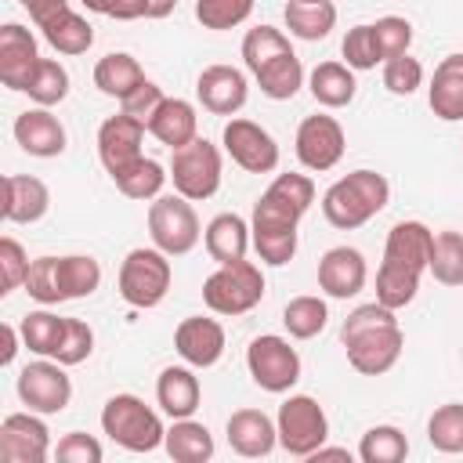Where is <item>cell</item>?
<instances>
[{
    "instance_id": "26",
    "label": "cell",
    "mask_w": 463,
    "mask_h": 463,
    "mask_svg": "<svg viewBox=\"0 0 463 463\" xmlns=\"http://www.w3.org/2000/svg\"><path fill=\"white\" fill-rule=\"evenodd\" d=\"M427 101H430V112L438 119H445V123L463 119V54H449L434 65Z\"/></svg>"
},
{
    "instance_id": "40",
    "label": "cell",
    "mask_w": 463,
    "mask_h": 463,
    "mask_svg": "<svg viewBox=\"0 0 463 463\" xmlns=\"http://www.w3.org/2000/svg\"><path fill=\"white\" fill-rule=\"evenodd\" d=\"M441 286H463V235L459 232H438L434 235V257L427 268Z\"/></svg>"
},
{
    "instance_id": "1",
    "label": "cell",
    "mask_w": 463,
    "mask_h": 463,
    "mask_svg": "<svg viewBox=\"0 0 463 463\" xmlns=\"http://www.w3.org/2000/svg\"><path fill=\"white\" fill-rule=\"evenodd\" d=\"M315 203V181L307 174H279L257 199L250 217L253 250L264 264H289L297 253V224Z\"/></svg>"
},
{
    "instance_id": "45",
    "label": "cell",
    "mask_w": 463,
    "mask_h": 463,
    "mask_svg": "<svg viewBox=\"0 0 463 463\" xmlns=\"http://www.w3.org/2000/svg\"><path fill=\"white\" fill-rule=\"evenodd\" d=\"M383 87L398 98H409L423 87V65L412 58V54H398V58H387L383 61Z\"/></svg>"
},
{
    "instance_id": "54",
    "label": "cell",
    "mask_w": 463,
    "mask_h": 463,
    "mask_svg": "<svg viewBox=\"0 0 463 463\" xmlns=\"http://www.w3.org/2000/svg\"><path fill=\"white\" fill-rule=\"evenodd\" d=\"M177 7V0H145V18H166Z\"/></svg>"
},
{
    "instance_id": "50",
    "label": "cell",
    "mask_w": 463,
    "mask_h": 463,
    "mask_svg": "<svg viewBox=\"0 0 463 463\" xmlns=\"http://www.w3.org/2000/svg\"><path fill=\"white\" fill-rule=\"evenodd\" d=\"M163 98H166V94H163V90H159L152 80H145V83H141V87H137L130 98H123L119 105H123V112H127V116H134V119L148 123V116L159 109V101H163Z\"/></svg>"
},
{
    "instance_id": "13",
    "label": "cell",
    "mask_w": 463,
    "mask_h": 463,
    "mask_svg": "<svg viewBox=\"0 0 463 463\" xmlns=\"http://www.w3.org/2000/svg\"><path fill=\"white\" fill-rule=\"evenodd\" d=\"M14 391H18L22 405L40 416H54L72 402V380L65 376L61 362H29L18 373Z\"/></svg>"
},
{
    "instance_id": "3",
    "label": "cell",
    "mask_w": 463,
    "mask_h": 463,
    "mask_svg": "<svg viewBox=\"0 0 463 463\" xmlns=\"http://www.w3.org/2000/svg\"><path fill=\"white\" fill-rule=\"evenodd\" d=\"M340 344L347 351L351 369H358L362 376H380V373L394 369V362L402 358L405 336L394 318V307H383L380 300H373V304L354 307L344 318Z\"/></svg>"
},
{
    "instance_id": "19",
    "label": "cell",
    "mask_w": 463,
    "mask_h": 463,
    "mask_svg": "<svg viewBox=\"0 0 463 463\" xmlns=\"http://www.w3.org/2000/svg\"><path fill=\"white\" fill-rule=\"evenodd\" d=\"M195 94L206 112L235 116L250 98V83H246L242 69H235V65H206L195 80Z\"/></svg>"
},
{
    "instance_id": "34",
    "label": "cell",
    "mask_w": 463,
    "mask_h": 463,
    "mask_svg": "<svg viewBox=\"0 0 463 463\" xmlns=\"http://www.w3.org/2000/svg\"><path fill=\"white\" fill-rule=\"evenodd\" d=\"M40 33H43V40L58 51V54H83L90 43H94V29H90V22L83 18V14H76L72 7H65L61 14H54L47 25H40Z\"/></svg>"
},
{
    "instance_id": "52",
    "label": "cell",
    "mask_w": 463,
    "mask_h": 463,
    "mask_svg": "<svg viewBox=\"0 0 463 463\" xmlns=\"http://www.w3.org/2000/svg\"><path fill=\"white\" fill-rule=\"evenodd\" d=\"M25 11H29V18L36 22V29L40 25H47L54 14H61L65 7H69V0H18Z\"/></svg>"
},
{
    "instance_id": "48",
    "label": "cell",
    "mask_w": 463,
    "mask_h": 463,
    "mask_svg": "<svg viewBox=\"0 0 463 463\" xmlns=\"http://www.w3.org/2000/svg\"><path fill=\"white\" fill-rule=\"evenodd\" d=\"M90 351H94V329H90L83 318H69V322H65V340H61L54 362H61V365H80V362L90 358Z\"/></svg>"
},
{
    "instance_id": "4",
    "label": "cell",
    "mask_w": 463,
    "mask_h": 463,
    "mask_svg": "<svg viewBox=\"0 0 463 463\" xmlns=\"http://www.w3.org/2000/svg\"><path fill=\"white\" fill-rule=\"evenodd\" d=\"M101 286V264L87 253L69 257H36L25 275V293L40 304H61L90 297Z\"/></svg>"
},
{
    "instance_id": "47",
    "label": "cell",
    "mask_w": 463,
    "mask_h": 463,
    "mask_svg": "<svg viewBox=\"0 0 463 463\" xmlns=\"http://www.w3.org/2000/svg\"><path fill=\"white\" fill-rule=\"evenodd\" d=\"M29 257L22 250L18 239L4 235L0 239V293H14L18 286H25V275H29Z\"/></svg>"
},
{
    "instance_id": "37",
    "label": "cell",
    "mask_w": 463,
    "mask_h": 463,
    "mask_svg": "<svg viewBox=\"0 0 463 463\" xmlns=\"http://www.w3.org/2000/svg\"><path fill=\"white\" fill-rule=\"evenodd\" d=\"M409 456V441L398 427L391 423H380V427H369L358 441V459L362 463H402Z\"/></svg>"
},
{
    "instance_id": "53",
    "label": "cell",
    "mask_w": 463,
    "mask_h": 463,
    "mask_svg": "<svg viewBox=\"0 0 463 463\" xmlns=\"http://www.w3.org/2000/svg\"><path fill=\"white\" fill-rule=\"evenodd\" d=\"M0 333H4V351H0V365H11V362H14V354H18V333H22V329H14L11 322H4V326H0Z\"/></svg>"
},
{
    "instance_id": "23",
    "label": "cell",
    "mask_w": 463,
    "mask_h": 463,
    "mask_svg": "<svg viewBox=\"0 0 463 463\" xmlns=\"http://www.w3.org/2000/svg\"><path fill=\"white\" fill-rule=\"evenodd\" d=\"M224 434H228V445L239 456H246V459H260V456H268L279 445V427L260 409H239V412H232L228 423H224Z\"/></svg>"
},
{
    "instance_id": "20",
    "label": "cell",
    "mask_w": 463,
    "mask_h": 463,
    "mask_svg": "<svg viewBox=\"0 0 463 463\" xmlns=\"http://www.w3.org/2000/svg\"><path fill=\"white\" fill-rule=\"evenodd\" d=\"M174 347L192 369H210L224 354V326L217 318L192 315L174 329Z\"/></svg>"
},
{
    "instance_id": "21",
    "label": "cell",
    "mask_w": 463,
    "mask_h": 463,
    "mask_svg": "<svg viewBox=\"0 0 463 463\" xmlns=\"http://www.w3.org/2000/svg\"><path fill=\"white\" fill-rule=\"evenodd\" d=\"M36 65H40V51H36L33 33L18 22H7L0 29V80H4V87L25 90Z\"/></svg>"
},
{
    "instance_id": "49",
    "label": "cell",
    "mask_w": 463,
    "mask_h": 463,
    "mask_svg": "<svg viewBox=\"0 0 463 463\" xmlns=\"http://www.w3.org/2000/svg\"><path fill=\"white\" fill-rule=\"evenodd\" d=\"M54 456L61 459V463H101V441L98 438H90V434H83V430H69L61 441H58V449H54Z\"/></svg>"
},
{
    "instance_id": "8",
    "label": "cell",
    "mask_w": 463,
    "mask_h": 463,
    "mask_svg": "<svg viewBox=\"0 0 463 463\" xmlns=\"http://www.w3.org/2000/svg\"><path fill=\"white\" fill-rule=\"evenodd\" d=\"M170 279H174L170 253H163L159 246H152V250L137 246L119 264V297L130 307H156L166 297Z\"/></svg>"
},
{
    "instance_id": "6",
    "label": "cell",
    "mask_w": 463,
    "mask_h": 463,
    "mask_svg": "<svg viewBox=\"0 0 463 463\" xmlns=\"http://www.w3.org/2000/svg\"><path fill=\"white\" fill-rule=\"evenodd\" d=\"M101 430L127 452H152L166 438L159 412L148 409L137 394H112L101 409Z\"/></svg>"
},
{
    "instance_id": "2",
    "label": "cell",
    "mask_w": 463,
    "mask_h": 463,
    "mask_svg": "<svg viewBox=\"0 0 463 463\" xmlns=\"http://www.w3.org/2000/svg\"><path fill=\"white\" fill-rule=\"evenodd\" d=\"M434 232L423 221H398L383 242V264L376 271V300L383 307H405L416 300L420 275L430 268Z\"/></svg>"
},
{
    "instance_id": "43",
    "label": "cell",
    "mask_w": 463,
    "mask_h": 463,
    "mask_svg": "<svg viewBox=\"0 0 463 463\" xmlns=\"http://www.w3.org/2000/svg\"><path fill=\"white\" fill-rule=\"evenodd\" d=\"M253 14V0H195V18L203 29H235Z\"/></svg>"
},
{
    "instance_id": "41",
    "label": "cell",
    "mask_w": 463,
    "mask_h": 463,
    "mask_svg": "<svg viewBox=\"0 0 463 463\" xmlns=\"http://www.w3.org/2000/svg\"><path fill=\"white\" fill-rule=\"evenodd\" d=\"M286 51H293L289 47V36L279 33V29H271V25H257V29H250L242 36V61H246L250 72H260L271 58H279Z\"/></svg>"
},
{
    "instance_id": "7",
    "label": "cell",
    "mask_w": 463,
    "mask_h": 463,
    "mask_svg": "<svg viewBox=\"0 0 463 463\" xmlns=\"http://www.w3.org/2000/svg\"><path fill=\"white\" fill-rule=\"evenodd\" d=\"M264 297V275L253 260H232L221 264L206 282H203V304L213 315H246L260 304Z\"/></svg>"
},
{
    "instance_id": "46",
    "label": "cell",
    "mask_w": 463,
    "mask_h": 463,
    "mask_svg": "<svg viewBox=\"0 0 463 463\" xmlns=\"http://www.w3.org/2000/svg\"><path fill=\"white\" fill-rule=\"evenodd\" d=\"M373 29H376V43H380L383 61L387 58H398V54H409V43H412V22L409 18L383 14V18L373 22Z\"/></svg>"
},
{
    "instance_id": "55",
    "label": "cell",
    "mask_w": 463,
    "mask_h": 463,
    "mask_svg": "<svg viewBox=\"0 0 463 463\" xmlns=\"http://www.w3.org/2000/svg\"><path fill=\"white\" fill-rule=\"evenodd\" d=\"M329 456H336V459H351V452H347V449H326V445H322V449L315 452V459H329Z\"/></svg>"
},
{
    "instance_id": "22",
    "label": "cell",
    "mask_w": 463,
    "mask_h": 463,
    "mask_svg": "<svg viewBox=\"0 0 463 463\" xmlns=\"http://www.w3.org/2000/svg\"><path fill=\"white\" fill-rule=\"evenodd\" d=\"M14 141L22 145V152H29V156H36V159H54V156L65 152L69 134H65L61 119H58L51 109L36 105V109H25V112L14 119Z\"/></svg>"
},
{
    "instance_id": "15",
    "label": "cell",
    "mask_w": 463,
    "mask_h": 463,
    "mask_svg": "<svg viewBox=\"0 0 463 463\" xmlns=\"http://www.w3.org/2000/svg\"><path fill=\"white\" fill-rule=\"evenodd\" d=\"M344 148H347V137H344V127L326 116V112H315V116H304L300 127H297V159L322 174V170H333L340 159H344Z\"/></svg>"
},
{
    "instance_id": "16",
    "label": "cell",
    "mask_w": 463,
    "mask_h": 463,
    "mask_svg": "<svg viewBox=\"0 0 463 463\" xmlns=\"http://www.w3.org/2000/svg\"><path fill=\"white\" fill-rule=\"evenodd\" d=\"M51 456V430L40 412H11L0 423V459L4 463H43Z\"/></svg>"
},
{
    "instance_id": "11",
    "label": "cell",
    "mask_w": 463,
    "mask_h": 463,
    "mask_svg": "<svg viewBox=\"0 0 463 463\" xmlns=\"http://www.w3.org/2000/svg\"><path fill=\"white\" fill-rule=\"evenodd\" d=\"M148 235L152 242L170 253V257H181V253H192L195 242L203 239V228H199V217L192 210V199L184 195H156L152 206H148Z\"/></svg>"
},
{
    "instance_id": "18",
    "label": "cell",
    "mask_w": 463,
    "mask_h": 463,
    "mask_svg": "<svg viewBox=\"0 0 463 463\" xmlns=\"http://www.w3.org/2000/svg\"><path fill=\"white\" fill-rule=\"evenodd\" d=\"M365 279H369V268L354 246H333L318 260V289L333 300L358 297L365 289Z\"/></svg>"
},
{
    "instance_id": "44",
    "label": "cell",
    "mask_w": 463,
    "mask_h": 463,
    "mask_svg": "<svg viewBox=\"0 0 463 463\" xmlns=\"http://www.w3.org/2000/svg\"><path fill=\"white\" fill-rule=\"evenodd\" d=\"M340 51H344V58H347L351 69H376V61H383L373 25H354V29H347Z\"/></svg>"
},
{
    "instance_id": "36",
    "label": "cell",
    "mask_w": 463,
    "mask_h": 463,
    "mask_svg": "<svg viewBox=\"0 0 463 463\" xmlns=\"http://www.w3.org/2000/svg\"><path fill=\"white\" fill-rule=\"evenodd\" d=\"M329 322V307L322 297H293L286 307H282V326L289 329L293 340H311L326 329Z\"/></svg>"
},
{
    "instance_id": "10",
    "label": "cell",
    "mask_w": 463,
    "mask_h": 463,
    "mask_svg": "<svg viewBox=\"0 0 463 463\" xmlns=\"http://www.w3.org/2000/svg\"><path fill=\"white\" fill-rule=\"evenodd\" d=\"M170 181H174V192L192 199V203L210 199L221 188V152H217V145L206 141V137H195V141L174 148Z\"/></svg>"
},
{
    "instance_id": "51",
    "label": "cell",
    "mask_w": 463,
    "mask_h": 463,
    "mask_svg": "<svg viewBox=\"0 0 463 463\" xmlns=\"http://www.w3.org/2000/svg\"><path fill=\"white\" fill-rule=\"evenodd\" d=\"M87 11L105 14V18H119V22H134L145 18V0H80Z\"/></svg>"
},
{
    "instance_id": "31",
    "label": "cell",
    "mask_w": 463,
    "mask_h": 463,
    "mask_svg": "<svg viewBox=\"0 0 463 463\" xmlns=\"http://www.w3.org/2000/svg\"><path fill=\"white\" fill-rule=\"evenodd\" d=\"M354 72H351V65L347 61H322V65H315L311 69V76H307V90H311V98L318 101V105H326V109H344V105H351L354 101Z\"/></svg>"
},
{
    "instance_id": "32",
    "label": "cell",
    "mask_w": 463,
    "mask_h": 463,
    "mask_svg": "<svg viewBox=\"0 0 463 463\" xmlns=\"http://www.w3.org/2000/svg\"><path fill=\"white\" fill-rule=\"evenodd\" d=\"M163 449L177 463H206L213 459V434L206 430V423L184 416V420H174V427L163 438Z\"/></svg>"
},
{
    "instance_id": "29",
    "label": "cell",
    "mask_w": 463,
    "mask_h": 463,
    "mask_svg": "<svg viewBox=\"0 0 463 463\" xmlns=\"http://www.w3.org/2000/svg\"><path fill=\"white\" fill-rule=\"evenodd\" d=\"M145 83V69H141V61L134 58V54H127V51H112V54H105V58H98V65H94V87L101 90V94H109V98H130L137 87Z\"/></svg>"
},
{
    "instance_id": "33",
    "label": "cell",
    "mask_w": 463,
    "mask_h": 463,
    "mask_svg": "<svg viewBox=\"0 0 463 463\" xmlns=\"http://www.w3.org/2000/svg\"><path fill=\"white\" fill-rule=\"evenodd\" d=\"M253 80H257V87H260L264 98H271V101H289V98L304 87V65H300V58H297L293 51H286V54L271 58L260 72H253Z\"/></svg>"
},
{
    "instance_id": "5",
    "label": "cell",
    "mask_w": 463,
    "mask_h": 463,
    "mask_svg": "<svg viewBox=\"0 0 463 463\" xmlns=\"http://www.w3.org/2000/svg\"><path fill=\"white\" fill-rule=\"evenodd\" d=\"M391 199V184L383 174L376 170H354L340 181H333L322 195V213L333 228L351 232L362 228L365 221H373Z\"/></svg>"
},
{
    "instance_id": "25",
    "label": "cell",
    "mask_w": 463,
    "mask_h": 463,
    "mask_svg": "<svg viewBox=\"0 0 463 463\" xmlns=\"http://www.w3.org/2000/svg\"><path fill=\"white\" fill-rule=\"evenodd\" d=\"M51 206V192L40 177L7 174L4 177V217L11 224H36Z\"/></svg>"
},
{
    "instance_id": "17",
    "label": "cell",
    "mask_w": 463,
    "mask_h": 463,
    "mask_svg": "<svg viewBox=\"0 0 463 463\" xmlns=\"http://www.w3.org/2000/svg\"><path fill=\"white\" fill-rule=\"evenodd\" d=\"M145 123L119 112V116H109L101 127H98V159L101 166L109 170V177L123 174L130 163L141 159V141H145Z\"/></svg>"
},
{
    "instance_id": "14",
    "label": "cell",
    "mask_w": 463,
    "mask_h": 463,
    "mask_svg": "<svg viewBox=\"0 0 463 463\" xmlns=\"http://www.w3.org/2000/svg\"><path fill=\"white\" fill-rule=\"evenodd\" d=\"M221 141H224V152L232 156V163L242 166L246 174H271L279 166V145H275V137L260 123H253V119L232 116L224 123Z\"/></svg>"
},
{
    "instance_id": "12",
    "label": "cell",
    "mask_w": 463,
    "mask_h": 463,
    "mask_svg": "<svg viewBox=\"0 0 463 463\" xmlns=\"http://www.w3.org/2000/svg\"><path fill=\"white\" fill-rule=\"evenodd\" d=\"M246 369L253 376V383L268 394H286L297 380H300V354L297 347H289L286 336L264 333L253 336L246 347Z\"/></svg>"
},
{
    "instance_id": "27",
    "label": "cell",
    "mask_w": 463,
    "mask_h": 463,
    "mask_svg": "<svg viewBox=\"0 0 463 463\" xmlns=\"http://www.w3.org/2000/svg\"><path fill=\"white\" fill-rule=\"evenodd\" d=\"M156 402L170 420H184L199 409L203 402V387L199 376L188 365H166L156 380Z\"/></svg>"
},
{
    "instance_id": "30",
    "label": "cell",
    "mask_w": 463,
    "mask_h": 463,
    "mask_svg": "<svg viewBox=\"0 0 463 463\" xmlns=\"http://www.w3.org/2000/svg\"><path fill=\"white\" fill-rule=\"evenodd\" d=\"M282 18H286L289 36L315 43V40H326L329 29L336 25V7L333 0H289Z\"/></svg>"
},
{
    "instance_id": "38",
    "label": "cell",
    "mask_w": 463,
    "mask_h": 463,
    "mask_svg": "<svg viewBox=\"0 0 463 463\" xmlns=\"http://www.w3.org/2000/svg\"><path fill=\"white\" fill-rule=\"evenodd\" d=\"M166 170L156 163V159H137V163H130L123 174H116L112 181H116V188L127 195V199H156L159 192H163V184H166Z\"/></svg>"
},
{
    "instance_id": "42",
    "label": "cell",
    "mask_w": 463,
    "mask_h": 463,
    "mask_svg": "<svg viewBox=\"0 0 463 463\" xmlns=\"http://www.w3.org/2000/svg\"><path fill=\"white\" fill-rule=\"evenodd\" d=\"M25 94H29L36 105H43V109L61 105L65 94H69V72H65V65L54 61V58H40V65H36V72H33V80H29V87H25Z\"/></svg>"
},
{
    "instance_id": "39",
    "label": "cell",
    "mask_w": 463,
    "mask_h": 463,
    "mask_svg": "<svg viewBox=\"0 0 463 463\" xmlns=\"http://www.w3.org/2000/svg\"><path fill=\"white\" fill-rule=\"evenodd\" d=\"M427 441L438 449V452H463V402H449V405H438L427 420Z\"/></svg>"
},
{
    "instance_id": "9",
    "label": "cell",
    "mask_w": 463,
    "mask_h": 463,
    "mask_svg": "<svg viewBox=\"0 0 463 463\" xmlns=\"http://www.w3.org/2000/svg\"><path fill=\"white\" fill-rule=\"evenodd\" d=\"M275 427H279V445L289 452V456H315L326 438H329V420H326V409L311 398V394H289L282 405H279V416H275Z\"/></svg>"
},
{
    "instance_id": "28",
    "label": "cell",
    "mask_w": 463,
    "mask_h": 463,
    "mask_svg": "<svg viewBox=\"0 0 463 463\" xmlns=\"http://www.w3.org/2000/svg\"><path fill=\"white\" fill-rule=\"evenodd\" d=\"M203 242H206V253L217 260V264H232V260H242L253 235H250V224L239 217V213H217L206 232H203Z\"/></svg>"
},
{
    "instance_id": "35",
    "label": "cell",
    "mask_w": 463,
    "mask_h": 463,
    "mask_svg": "<svg viewBox=\"0 0 463 463\" xmlns=\"http://www.w3.org/2000/svg\"><path fill=\"white\" fill-rule=\"evenodd\" d=\"M65 322L69 318H61V315H54V311H29L25 318H22V344L33 351V354H43V358H54L58 354V347H61V340H65Z\"/></svg>"
},
{
    "instance_id": "24",
    "label": "cell",
    "mask_w": 463,
    "mask_h": 463,
    "mask_svg": "<svg viewBox=\"0 0 463 463\" xmlns=\"http://www.w3.org/2000/svg\"><path fill=\"white\" fill-rule=\"evenodd\" d=\"M145 127H148V134H152L159 145H166L170 152L199 137V116H195V105L184 101V98H163L159 109L148 116Z\"/></svg>"
}]
</instances>
